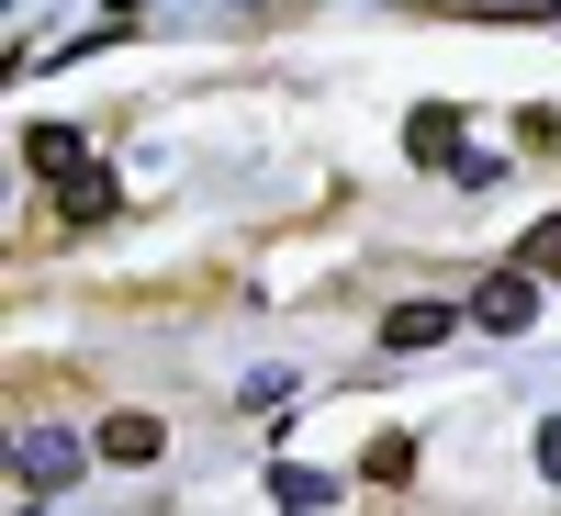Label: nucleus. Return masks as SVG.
<instances>
[{
	"mask_svg": "<svg viewBox=\"0 0 561 516\" xmlns=\"http://www.w3.org/2000/svg\"><path fill=\"white\" fill-rule=\"evenodd\" d=\"M79 460H102V449H79V438H57V427H34V438H23V505H34V494H57V483H79ZM23 505H12V516H23Z\"/></svg>",
	"mask_w": 561,
	"mask_h": 516,
	"instance_id": "nucleus-1",
	"label": "nucleus"
},
{
	"mask_svg": "<svg viewBox=\"0 0 561 516\" xmlns=\"http://www.w3.org/2000/svg\"><path fill=\"white\" fill-rule=\"evenodd\" d=\"M90 449H102V460H113V472H147V460L169 449V427H158V415H147V404H124V415H102V438H90Z\"/></svg>",
	"mask_w": 561,
	"mask_h": 516,
	"instance_id": "nucleus-2",
	"label": "nucleus"
},
{
	"mask_svg": "<svg viewBox=\"0 0 561 516\" xmlns=\"http://www.w3.org/2000/svg\"><path fill=\"white\" fill-rule=\"evenodd\" d=\"M539 314V270H494L472 293V325H494V337H517V325Z\"/></svg>",
	"mask_w": 561,
	"mask_h": 516,
	"instance_id": "nucleus-3",
	"label": "nucleus"
},
{
	"mask_svg": "<svg viewBox=\"0 0 561 516\" xmlns=\"http://www.w3.org/2000/svg\"><path fill=\"white\" fill-rule=\"evenodd\" d=\"M449 325H460V303H449V293H438V303H393V314H382V348H438Z\"/></svg>",
	"mask_w": 561,
	"mask_h": 516,
	"instance_id": "nucleus-4",
	"label": "nucleus"
},
{
	"mask_svg": "<svg viewBox=\"0 0 561 516\" xmlns=\"http://www.w3.org/2000/svg\"><path fill=\"white\" fill-rule=\"evenodd\" d=\"M404 147L427 158V169H449V158H460V113H449V102H427V113L404 124Z\"/></svg>",
	"mask_w": 561,
	"mask_h": 516,
	"instance_id": "nucleus-5",
	"label": "nucleus"
},
{
	"mask_svg": "<svg viewBox=\"0 0 561 516\" xmlns=\"http://www.w3.org/2000/svg\"><path fill=\"white\" fill-rule=\"evenodd\" d=\"M113 203H124V192H113L102 169H68V192H57V214H68V225H102Z\"/></svg>",
	"mask_w": 561,
	"mask_h": 516,
	"instance_id": "nucleus-6",
	"label": "nucleus"
},
{
	"mask_svg": "<svg viewBox=\"0 0 561 516\" xmlns=\"http://www.w3.org/2000/svg\"><path fill=\"white\" fill-rule=\"evenodd\" d=\"M23 158H34V169H90V158H79V124H34Z\"/></svg>",
	"mask_w": 561,
	"mask_h": 516,
	"instance_id": "nucleus-7",
	"label": "nucleus"
},
{
	"mask_svg": "<svg viewBox=\"0 0 561 516\" xmlns=\"http://www.w3.org/2000/svg\"><path fill=\"white\" fill-rule=\"evenodd\" d=\"M517 270H539V280H561V214H539V225H528V248H517Z\"/></svg>",
	"mask_w": 561,
	"mask_h": 516,
	"instance_id": "nucleus-8",
	"label": "nucleus"
},
{
	"mask_svg": "<svg viewBox=\"0 0 561 516\" xmlns=\"http://www.w3.org/2000/svg\"><path fill=\"white\" fill-rule=\"evenodd\" d=\"M359 472H370V483H404V472H415V438H370Z\"/></svg>",
	"mask_w": 561,
	"mask_h": 516,
	"instance_id": "nucleus-9",
	"label": "nucleus"
},
{
	"mask_svg": "<svg viewBox=\"0 0 561 516\" xmlns=\"http://www.w3.org/2000/svg\"><path fill=\"white\" fill-rule=\"evenodd\" d=\"M325 494H337V483H325V472H280V505H293V516H314Z\"/></svg>",
	"mask_w": 561,
	"mask_h": 516,
	"instance_id": "nucleus-10",
	"label": "nucleus"
},
{
	"mask_svg": "<svg viewBox=\"0 0 561 516\" xmlns=\"http://www.w3.org/2000/svg\"><path fill=\"white\" fill-rule=\"evenodd\" d=\"M539 483H561V415L539 427Z\"/></svg>",
	"mask_w": 561,
	"mask_h": 516,
	"instance_id": "nucleus-11",
	"label": "nucleus"
}]
</instances>
